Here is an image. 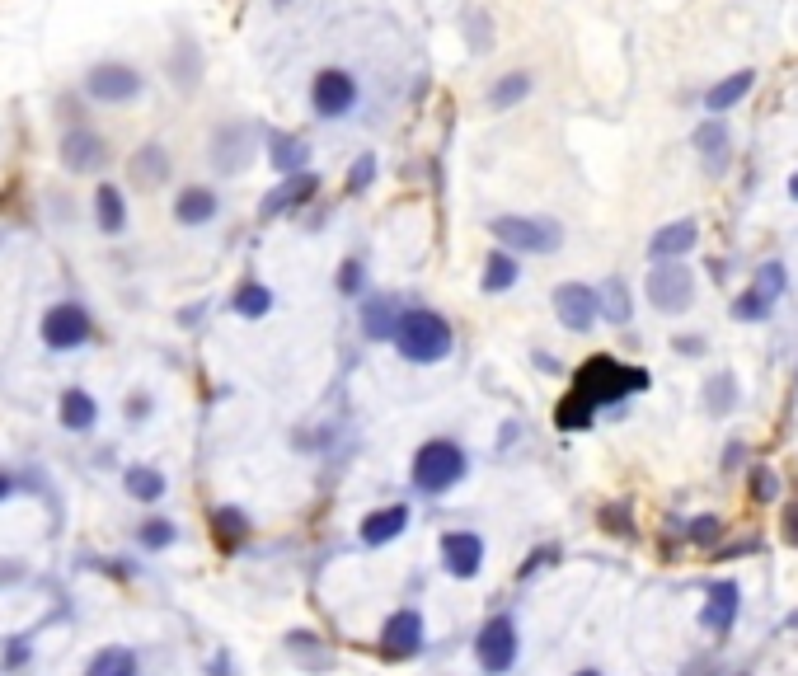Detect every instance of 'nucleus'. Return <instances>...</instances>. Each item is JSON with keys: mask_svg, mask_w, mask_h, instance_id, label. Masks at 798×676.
I'll use <instances>...</instances> for the list:
<instances>
[{"mask_svg": "<svg viewBox=\"0 0 798 676\" xmlns=\"http://www.w3.org/2000/svg\"><path fill=\"white\" fill-rule=\"evenodd\" d=\"M399 348L404 362H414V367H437L451 357L456 348V334H451V324L446 315L428 306H414V310H399V324H395V338H390Z\"/></svg>", "mask_w": 798, "mask_h": 676, "instance_id": "1", "label": "nucleus"}, {"mask_svg": "<svg viewBox=\"0 0 798 676\" xmlns=\"http://www.w3.org/2000/svg\"><path fill=\"white\" fill-rule=\"evenodd\" d=\"M465 446L451 442V437H428V442L414 451V465H409V475H414V489L437 498V493L456 489L465 479Z\"/></svg>", "mask_w": 798, "mask_h": 676, "instance_id": "2", "label": "nucleus"}, {"mask_svg": "<svg viewBox=\"0 0 798 676\" xmlns=\"http://www.w3.org/2000/svg\"><path fill=\"white\" fill-rule=\"evenodd\" d=\"M573 390L587 395V400L601 409V404H620L625 395H634V390H648V371L644 367H620L615 357H592V362L578 367Z\"/></svg>", "mask_w": 798, "mask_h": 676, "instance_id": "3", "label": "nucleus"}, {"mask_svg": "<svg viewBox=\"0 0 798 676\" xmlns=\"http://www.w3.org/2000/svg\"><path fill=\"white\" fill-rule=\"evenodd\" d=\"M80 90H85V99H94V104L123 108V104H137L141 94H146V76H141V66L104 57V62H94L90 71L80 76Z\"/></svg>", "mask_w": 798, "mask_h": 676, "instance_id": "4", "label": "nucleus"}, {"mask_svg": "<svg viewBox=\"0 0 798 676\" xmlns=\"http://www.w3.org/2000/svg\"><path fill=\"white\" fill-rule=\"evenodd\" d=\"M493 240L512 254H554V249L564 245V226L550 221V216H493L489 221Z\"/></svg>", "mask_w": 798, "mask_h": 676, "instance_id": "5", "label": "nucleus"}, {"mask_svg": "<svg viewBox=\"0 0 798 676\" xmlns=\"http://www.w3.org/2000/svg\"><path fill=\"white\" fill-rule=\"evenodd\" d=\"M362 99V85L348 66H320L315 76H310V90H306V104L310 113L320 118V123H338V118H348Z\"/></svg>", "mask_w": 798, "mask_h": 676, "instance_id": "6", "label": "nucleus"}, {"mask_svg": "<svg viewBox=\"0 0 798 676\" xmlns=\"http://www.w3.org/2000/svg\"><path fill=\"white\" fill-rule=\"evenodd\" d=\"M38 338H43L52 353H76L94 338V320L80 301H52L38 320Z\"/></svg>", "mask_w": 798, "mask_h": 676, "instance_id": "7", "label": "nucleus"}, {"mask_svg": "<svg viewBox=\"0 0 798 676\" xmlns=\"http://www.w3.org/2000/svg\"><path fill=\"white\" fill-rule=\"evenodd\" d=\"M254 155H259V137H254V127L249 123H216L212 141H207V160H212L216 174H226V179H235V174H245L249 165H254Z\"/></svg>", "mask_w": 798, "mask_h": 676, "instance_id": "8", "label": "nucleus"}, {"mask_svg": "<svg viewBox=\"0 0 798 676\" xmlns=\"http://www.w3.org/2000/svg\"><path fill=\"white\" fill-rule=\"evenodd\" d=\"M57 155H62V169L66 174H99V169H108V160H113V151H108V137L104 132H94L90 123H71L62 132V146H57Z\"/></svg>", "mask_w": 798, "mask_h": 676, "instance_id": "9", "label": "nucleus"}, {"mask_svg": "<svg viewBox=\"0 0 798 676\" xmlns=\"http://www.w3.org/2000/svg\"><path fill=\"white\" fill-rule=\"evenodd\" d=\"M648 301H653L662 315H681V310H691L695 273L686 268V263H676V259H658V263H653V273H648Z\"/></svg>", "mask_w": 798, "mask_h": 676, "instance_id": "10", "label": "nucleus"}, {"mask_svg": "<svg viewBox=\"0 0 798 676\" xmlns=\"http://www.w3.org/2000/svg\"><path fill=\"white\" fill-rule=\"evenodd\" d=\"M475 653H479V667L484 672H507L512 662H517V625L507 620V615H493V620H484V630H479L475 639Z\"/></svg>", "mask_w": 798, "mask_h": 676, "instance_id": "11", "label": "nucleus"}, {"mask_svg": "<svg viewBox=\"0 0 798 676\" xmlns=\"http://www.w3.org/2000/svg\"><path fill=\"white\" fill-rule=\"evenodd\" d=\"M554 315H559V324H564V329H573V334H587V329L601 320L597 287H587V282H564V287H554Z\"/></svg>", "mask_w": 798, "mask_h": 676, "instance_id": "12", "label": "nucleus"}, {"mask_svg": "<svg viewBox=\"0 0 798 676\" xmlns=\"http://www.w3.org/2000/svg\"><path fill=\"white\" fill-rule=\"evenodd\" d=\"M169 179H174V155L165 151V141H141L137 151H132V160H127V184L155 193Z\"/></svg>", "mask_w": 798, "mask_h": 676, "instance_id": "13", "label": "nucleus"}, {"mask_svg": "<svg viewBox=\"0 0 798 676\" xmlns=\"http://www.w3.org/2000/svg\"><path fill=\"white\" fill-rule=\"evenodd\" d=\"M320 193V174L315 169H301V174H287L277 188H268L259 202V221H273L282 212H296V207H306L310 198Z\"/></svg>", "mask_w": 798, "mask_h": 676, "instance_id": "14", "label": "nucleus"}, {"mask_svg": "<svg viewBox=\"0 0 798 676\" xmlns=\"http://www.w3.org/2000/svg\"><path fill=\"white\" fill-rule=\"evenodd\" d=\"M221 216V193L212 184H184L174 193V226L184 231H202Z\"/></svg>", "mask_w": 798, "mask_h": 676, "instance_id": "15", "label": "nucleus"}, {"mask_svg": "<svg viewBox=\"0 0 798 676\" xmlns=\"http://www.w3.org/2000/svg\"><path fill=\"white\" fill-rule=\"evenodd\" d=\"M263 155H268V169L273 174H301V169H310V141L296 137V132H282V127H268L263 132Z\"/></svg>", "mask_w": 798, "mask_h": 676, "instance_id": "16", "label": "nucleus"}, {"mask_svg": "<svg viewBox=\"0 0 798 676\" xmlns=\"http://www.w3.org/2000/svg\"><path fill=\"white\" fill-rule=\"evenodd\" d=\"M442 569L451 578H475L484 569V540L475 531H446L442 536Z\"/></svg>", "mask_w": 798, "mask_h": 676, "instance_id": "17", "label": "nucleus"}, {"mask_svg": "<svg viewBox=\"0 0 798 676\" xmlns=\"http://www.w3.org/2000/svg\"><path fill=\"white\" fill-rule=\"evenodd\" d=\"M381 653L385 658H414L423 653V615L418 611H395L381 630Z\"/></svg>", "mask_w": 798, "mask_h": 676, "instance_id": "18", "label": "nucleus"}, {"mask_svg": "<svg viewBox=\"0 0 798 676\" xmlns=\"http://www.w3.org/2000/svg\"><path fill=\"white\" fill-rule=\"evenodd\" d=\"M94 226H99V235L127 231V188H118L113 179L94 184Z\"/></svg>", "mask_w": 798, "mask_h": 676, "instance_id": "19", "label": "nucleus"}, {"mask_svg": "<svg viewBox=\"0 0 798 676\" xmlns=\"http://www.w3.org/2000/svg\"><path fill=\"white\" fill-rule=\"evenodd\" d=\"M737 606H742V592H737V583H714L709 587V601L705 611H700V625L714 634H728L737 620Z\"/></svg>", "mask_w": 798, "mask_h": 676, "instance_id": "20", "label": "nucleus"}, {"mask_svg": "<svg viewBox=\"0 0 798 676\" xmlns=\"http://www.w3.org/2000/svg\"><path fill=\"white\" fill-rule=\"evenodd\" d=\"M57 418H62L66 432H90L99 423V400L90 390H80V385H66L62 400H57Z\"/></svg>", "mask_w": 798, "mask_h": 676, "instance_id": "21", "label": "nucleus"}, {"mask_svg": "<svg viewBox=\"0 0 798 676\" xmlns=\"http://www.w3.org/2000/svg\"><path fill=\"white\" fill-rule=\"evenodd\" d=\"M395 324H399V301L390 292L362 301V334H367L371 343H390V338H395Z\"/></svg>", "mask_w": 798, "mask_h": 676, "instance_id": "22", "label": "nucleus"}, {"mask_svg": "<svg viewBox=\"0 0 798 676\" xmlns=\"http://www.w3.org/2000/svg\"><path fill=\"white\" fill-rule=\"evenodd\" d=\"M404 526H409V507L404 503L376 507V512L362 517V540H367V545H390L395 536H404Z\"/></svg>", "mask_w": 798, "mask_h": 676, "instance_id": "23", "label": "nucleus"}, {"mask_svg": "<svg viewBox=\"0 0 798 676\" xmlns=\"http://www.w3.org/2000/svg\"><path fill=\"white\" fill-rule=\"evenodd\" d=\"M165 71H169V80H174L179 90H198V85H202V52H198V43H193L188 33L174 43Z\"/></svg>", "mask_w": 798, "mask_h": 676, "instance_id": "24", "label": "nucleus"}, {"mask_svg": "<svg viewBox=\"0 0 798 676\" xmlns=\"http://www.w3.org/2000/svg\"><path fill=\"white\" fill-rule=\"evenodd\" d=\"M695 151L705 155L709 174H723L728 169V123L723 118H705L695 127Z\"/></svg>", "mask_w": 798, "mask_h": 676, "instance_id": "25", "label": "nucleus"}, {"mask_svg": "<svg viewBox=\"0 0 798 676\" xmlns=\"http://www.w3.org/2000/svg\"><path fill=\"white\" fill-rule=\"evenodd\" d=\"M700 231H695V221H672V226H662L653 240H648V254L653 259H681V254H691Z\"/></svg>", "mask_w": 798, "mask_h": 676, "instance_id": "26", "label": "nucleus"}, {"mask_svg": "<svg viewBox=\"0 0 798 676\" xmlns=\"http://www.w3.org/2000/svg\"><path fill=\"white\" fill-rule=\"evenodd\" d=\"M517 277H522V263H517V254L512 249H493L489 259H484V273H479V287L484 292H512L517 287Z\"/></svg>", "mask_w": 798, "mask_h": 676, "instance_id": "27", "label": "nucleus"}, {"mask_svg": "<svg viewBox=\"0 0 798 676\" xmlns=\"http://www.w3.org/2000/svg\"><path fill=\"white\" fill-rule=\"evenodd\" d=\"M273 306H277V292L268 282H240L231 292V310L240 320H263V315H273Z\"/></svg>", "mask_w": 798, "mask_h": 676, "instance_id": "28", "label": "nucleus"}, {"mask_svg": "<svg viewBox=\"0 0 798 676\" xmlns=\"http://www.w3.org/2000/svg\"><path fill=\"white\" fill-rule=\"evenodd\" d=\"M531 90H536V76H531V71H507V76H498L489 85V108L493 113H507V108L522 104Z\"/></svg>", "mask_w": 798, "mask_h": 676, "instance_id": "29", "label": "nucleus"}, {"mask_svg": "<svg viewBox=\"0 0 798 676\" xmlns=\"http://www.w3.org/2000/svg\"><path fill=\"white\" fill-rule=\"evenodd\" d=\"M123 489H127V498H137V503H160V498H165V475H160L155 465H127Z\"/></svg>", "mask_w": 798, "mask_h": 676, "instance_id": "30", "label": "nucleus"}, {"mask_svg": "<svg viewBox=\"0 0 798 676\" xmlns=\"http://www.w3.org/2000/svg\"><path fill=\"white\" fill-rule=\"evenodd\" d=\"M756 85V76L752 71H737V76H728V80H719L714 90L705 94V108L709 113H728V108L737 104V99H747V90Z\"/></svg>", "mask_w": 798, "mask_h": 676, "instance_id": "31", "label": "nucleus"}, {"mask_svg": "<svg viewBox=\"0 0 798 676\" xmlns=\"http://www.w3.org/2000/svg\"><path fill=\"white\" fill-rule=\"evenodd\" d=\"M85 676H137V653L132 648H99L85 667Z\"/></svg>", "mask_w": 798, "mask_h": 676, "instance_id": "32", "label": "nucleus"}, {"mask_svg": "<svg viewBox=\"0 0 798 676\" xmlns=\"http://www.w3.org/2000/svg\"><path fill=\"white\" fill-rule=\"evenodd\" d=\"M597 310L606 315L611 324H630V315H634V301H630V287L620 282V277H611L606 287L597 292Z\"/></svg>", "mask_w": 798, "mask_h": 676, "instance_id": "33", "label": "nucleus"}, {"mask_svg": "<svg viewBox=\"0 0 798 676\" xmlns=\"http://www.w3.org/2000/svg\"><path fill=\"white\" fill-rule=\"evenodd\" d=\"M592 414H597V404L573 390L568 400H559V409H554V423H559L564 432H578V428H592Z\"/></svg>", "mask_w": 798, "mask_h": 676, "instance_id": "34", "label": "nucleus"}, {"mask_svg": "<svg viewBox=\"0 0 798 676\" xmlns=\"http://www.w3.org/2000/svg\"><path fill=\"white\" fill-rule=\"evenodd\" d=\"M212 526H216V540H221V545H240V540L249 536V517L240 507H216Z\"/></svg>", "mask_w": 798, "mask_h": 676, "instance_id": "35", "label": "nucleus"}, {"mask_svg": "<svg viewBox=\"0 0 798 676\" xmlns=\"http://www.w3.org/2000/svg\"><path fill=\"white\" fill-rule=\"evenodd\" d=\"M705 404H709V414L723 418V414H733V404H737V385L728 371H719V376H709L705 385Z\"/></svg>", "mask_w": 798, "mask_h": 676, "instance_id": "36", "label": "nucleus"}, {"mask_svg": "<svg viewBox=\"0 0 798 676\" xmlns=\"http://www.w3.org/2000/svg\"><path fill=\"white\" fill-rule=\"evenodd\" d=\"M461 29H465V43H470V52H489V47H493V19H489V10H470V15L461 19Z\"/></svg>", "mask_w": 798, "mask_h": 676, "instance_id": "37", "label": "nucleus"}, {"mask_svg": "<svg viewBox=\"0 0 798 676\" xmlns=\"http://www.w3.org/2000/svg\"><path fill=\"white\" fill-rule=\"evenodd\" d=\"M376 169H381V165H376V155L362 151V155L353 160V169H348V179H343V188H348L353 198H362V193H367V188L376 184Z\"/></svg>", "mask_w": 798, "mask_h": 676, "instance_id": "38", "label": "nucleus"}, {"mask_svg": "<svg viewBox=\"0 0 798 676\" xmlns=\"http://www.w3.org/2000/svg\"><path fill=\"white\" fill-rule=\"evenodd\" d=\"M334 287L343 296H362V287H367V263L362 259H343L334 273Z\"/></svg>", "mask_w": 798, "mask_h": 676, "instance_id": "39", "label": "nucleus"}, {"mask_svg": "<svg viewBox=\"0 0 798 676\" xmlns=\"http://www.w3.org/2000/svg\"><path fill=\"white\" fill-rule=\"evenodd\" d=\"M137 536H141V545H146V550H169L179 531H174V522H169V517H151V522H141Z\"/></svg>", "mask_w": 798, "mask_h": 676, "instance_id": "40", "label": "nucleus"}, {"mask_svg": "<svg viewBox=\"0 0 798 676\" xmlns=\"http://www.w3.org/2000/svg\"><path fill=\"white\" fill-rule=\"evenodd\" d=\"M766 315H770V301L756 292V287H752V292H742V296L733 301V320L756 324V320H766Z\"/></svg>", "mask_w": 798, "mask_h": 676, "instance_id": "41", "label": "nucleus"}, {"mask_svg": "<svg viewBox=\"0 0 798 676\" xmlns=\"http://www.w3.org/2000/svg\"><path fill=\"white\" fill-rule=\"evenodd\" d=\"M756 292L766 296V301H775V296L784 292V263H766V268L756 273Z\"/></svg>", "mask_w": 798, "mask_h": 676, "instance_id": "42", "label": "nucleus"}, {"mask_svg": "<svg viewBox=\"0 0 798 676\" xmlns=\"http://www.w3.org/2000/svg\"><path fill=\"white\" fill-rule=\"evenodd\" d=\"M719 536H723L719 517H695V522H691V540H695V545H714Z\"/></svg>", "mask_w": 798, "mask_h": 676, "instance_id": "43", "label": "nucleus"}, {"mask_svg": "<svg viewBox=\"0 0 798 676\" xmlns=\"http://www.w3.org/2000/svg\"><path fill=\"white\" fill-rule=\"evenodd\" d=\"M752 493L761 498V503H770V498L780 493V479L770 475V470H756V475H752Z\"/></svg>", "mask_w": 798, "mask_h": 676, "instance_id": "44", "label": "nucleus"}, {"mask_svg": "<svg viewBox=\"0 0 798 676\" xmlns=\"http://www.w3.org/2000/svg\"><path fill=\"white\" fill-rule=\"evenodd\" d=\"M127 418H132V423H141V418H151V395H146V390H137V395L127 400Z\"/></svg>", "mask_w": 798, "mask_h": 676, "instance_id": "45", "label": "nucleus"}, {"mask_svg": "<svg viewBox=\"0 0 798 676\" xmlns=\"http://www.w3.org/2000/svg\"><path fill=\"white\" fill-rule=\"evenodd\" d=\"M676 353H686V357L705 353V338H700V334H681V338H676Z\"/></svg>", "mask_w": 798, "mask_h": 676, "instance_id": "46", "label": "nucleus"}, {"mask_svg": "<svg viewBox=\"0 0 798 676\" xmlns=\"http://www.w3.org/2000/svg\"><path fill=\"white\" fill-rule=\"evenodd\" d=\"M10 493H15V479H10V475H0V503H5Z\"/></svg>", "mask_w": 798, "mask_h": 676, "instance_id": "47", "label": "nucleus"}, {"mask_svg": "<svg viewBox=\"0 0 798 676\" xmlns=\"http://www.w3.org/2000/svg\"><path fill=\"white\" fill-rule=\"evenodd\" d=\"M789 193H794V202H798V174H794V179H789Z\"/></svg>", "mask_w": 798, "mask_h": 676, "instance_id": "48", "label": "nucleus"}, {"mask_svg": "<svg viewBox=\"0 0 798 676\" xmlns=\"http://www.w3.org/2000/svg\"><path fill=\"white\" fill-rule=\"evenodd\" d=\"M578 676H601V672H578Z\"/></svg>", "mask_w": 798, "mask_h": 676, "instance_id": "49", "label": "nucleus"}]
</instances>
